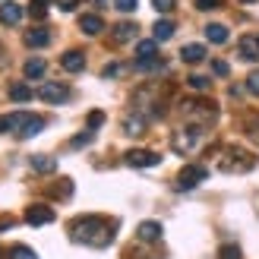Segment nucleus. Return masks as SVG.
I'll list each match as a JSON object with an SVG mask.
<instances>
[{
    "instance_id": "nucleus-39",
    "label": "nucleus",
    "mask_w": 259,
    "mask_h": 259,
    "mask_svg": "<svg viewBox=\"0 0 259 259\" xmlns=\"http://www.w3.org/2000/svg\"><path fill=\"white\" fill-rule=\"evenodd\" d=\"M57 7H60L63 13H73L76 7H79V0H57Z\"/></svg>"
},
{
    "instance_id": "nucleus-32",
    "label": "nucleus",
    "mask_w": 259,
    "mask_h": 259,
    "mask_svg": "<svg viewBox=\"0 0 259 259\" xmlns=\"http://www.w3.org/2000/svg\"><path fill=\"white\" fill-rule=\"evenodd\" d=\"M114 7H117L120 13H133L139 7V0H114Z\"/></svg>"
},
{
    "instance_id": "nucleus-2",
    "label": "nucleus",
    "mask_w": 259,
    "mask_h": 259,
    "mask_svg": "<svg viewBox=\"0 0 259 259\" xmlns=\"http://www.w3.org/2000/svg\"><path fill=\"white\" fill-rule=\"evenodd\" d=\"M218 167L228 174H243V171H253L256 167V155L240 149V146H228L218 152Z\"/></svg>"
},
{
    "instance_id": "nucleus-1",
    "label": "nucleus",
    "mask_w": 259,
    "mask_h": 259,
    "mask_svg": "<svg viewBox=\"0 0 259 259\" xmlns=\"http://www.w3.org/2000/svg\"><path fill=\"white\" fill-rule=\"evenodd\" d=\"M70 237L76 243H89V247H108L114 240V222L101 215H82L70 225Z\"/></svg>"
},
{
    "instance_id": "nucleus-33",
    "label": "nucleus",
    "mask_w": 259,
    "mask_h": 259,
    "mask_svg": "<svg viewBox=\"0 0 259 259\" xmlns=\"http://www.w3.org/2000/svg\"><path fill=\"white\" fill-rule=\"evenodd\" d=\"M247 89H250V92L259 98V70H253V73L247 76Z\"/></svg>"
},
{
    "instance_id": "nucleus-14",
    "label": "nucleus",
    "mask_w": 259,
    "mask_h": 259,
    "mask_svg": "<svg viewBox=\"0 0 259 259\" xmlns=\"http://www.w3.org/2000/svg\"><path fill=\"white\" fill-rule=\"evenodd\" d=\"M136 237L146 240V243H155V240L161 237V225H158V222H142V225L136 228Z\"/></svg>"
},
{
    "instance_id": "nucleus-15",
    "label": "nucleus",
    "mask_w": 259,
    "mask_h": 259,
    "mask_svg": "<svg viewBox=\"0 0 259 259\" xmlns=\"http://www.w3.org/2000/svg\"><path fill=\"white\" fill-rule=\"evenodd\" d=\"M29 164H32L35 174H54V171H57V161L51 158V155H32Z\"/></svg>"
},
{
    "instance_id": "nucleus-40",
    "label": "nucleus",
    "mask_w": 259,
    "mask_h": 259,
    "mask_svg": "<svg viewBox=\"0 0 259 259\" xmlns=\"http://www.w3.org/2000/svg\"><path fill=\"white\" fill-rule=\"evenodd\" d=\"M32 4H41V7H48V4H51V0H32Z\"/></svg>"
},
{
    "instance_id": "nucleus-8",
    "label": "nucleus",
    "mask_w": 259,
    "mask_h": 259,
    "mask_svg": "<svg viewBox=\"0 0 259 259\" xmlns=\"http://www.w3.org/2000/svg\"><path fill=\"white\" fill-rule=\"evenodd\" d=\"M25 222H29L32 228L51 225V222H54V209H51V205H45V202H35V205H29V209H25Z\"/></svg>"
},
{
    "instance_id": "nucleus-28",
    "label": "nucleus",
    "mask_w": 259,
    "mask_h": 259,
    "mask_svg": "<svg viewBox=\"0 0 259 259\" xmlns=\"http://www.w3.org/2000/svg\"><path fill=\"white\" fill-rule=\"evenodd\" d=\"M187 85L193 89V92H209V79H205V76H190V79H187Z\"/></svg>"
},
{
    "instance_id": "nucleus-12",
    "label": "nucleus",
    "mask_w": 259,
    "mask_h": 259,
    "mask_svg": "<svg viewBox=\"0 0 259 259\" xmlns=\"http://www.w3.org/2000/svg\"><path fill=\"white\" fill-rule=\"evenodd\" d=\"M22 19V7L13 4V0H7V4H0V22L4 25H16Z\"/></svg>"
},
{
    "instance_id": "nucleus-35",
    "label": "nucleus",
    "mask_w": 259,
    "mask_h": 259,
    "mask_svg": "<svg viewBox=\"0 0 259 259\" xmlns=\"http://www.w3.org/2000/svg\"><path fill=\"white\" fill-rule=\"evenodd\" d=\"M101 123H105V114H101V111H92V114H89V130H98Z\"/></svg>"
},
{
    "instance_id": "nucleus-18",
    "label": "nucleus",
    "mask_w": 259,
    "mask_h": 259,
    "mask_svg": "<svg viewBox=\"0 0 259 259\" xmlns=\"http://www.w3.org/2000/svg\"><path fill=\"white\" fill-rule=\"evenodd\" d=\"M48 41H51L48 29H29V32H25V45H29V48H45Z\"/></svg>"
},
{
    "instance_id": "nucleus-22",
    "label": "nucleus",
    "mask_w": 259,
    "mask_h": 259,
    "mask_svg": "<svg viewBox=\"0 0 259 259\" xmlns=\"http://www.w3.org/2000/svg\"><path fill=\"white\" fill-rule=\"evenodd\" d=\"M243 133H247L256 146H259V111H253V114H247V117H243Z\"/></svg>"
},
{
    "instance_id": "nucleus-5",
    "label": "nucleus",
    "mask_w": 259,
    "mask_h": 259,
    "mask_svg": "<svg viewBox=\"0 0 259 259\" xmlns=\"http://www.w3.org/2000/svg\"><path fill=\"white\" fill-rule=\"evenodd\" d=\"M205 177H209V167H202V164H187L184 171L177 174V190H193V187H199Z\"/></svg>"
},
{
    "instance_id": "nucleus-36",
    "label": "nucleus",
    "mask_w": 259,
    "mask_h": 259,
    "mask_svg": "<svg viewBox=\"0 0 259 259\" xmlns=\"http://www.w3.org/2000/svg\"><path fill=\"white\" fill-rule=\"evenodd\" d=\"M212 73H215V76H228V73H231V67H228L225 60H212Z\"/></svg>"
},
{
    "instance_id": "nucleus-6",
    "label": "nucleus",
    "mask_w": 259,
    "mask_h": 259,
    "mask_svg": "<svg viewBox=\"0 0 259 259\" xmlns=\"http://www.w3.org/2000/svg\"><path fill=\"white\" fill-rule=\"evenodd\" d=\"M35 95L41 101H48V105H60V101L70 98V89H67V82H41V89Z\"/></svg>"
},
{
    "instance_id": "nucleus-38",
    "label": "nucleus",
    "mask_w": 259,
    "mask_h": 259,
    "mask_svg": "<svg viewBox=\"0 0 259 259\" xmlns=\"http://www.w3.org/2000/svg\"><path fill=\"white\" fill-rule=\"evenodd\" d=\"M222 0H196V10H202V13H209V10H215Z\"/></svg>"
},
{
    "instance_id": "nucleus-37",
    "label": "nucleus",
    "mask_w": 259,
    "mask_h": 259,
    "mask_svg": "<svg viewBox=\"0 0 259 259\" xmlns=\"http://www.w3.org/2000/svg\"><path fill=\"white\" fill-rule=\"evenodd\" d=\"M29 13H32V19H45V16H48V7H41V4H32V7H29Z\"/></svg>"
},
{
    "instance_id": "nucleus-7",
    "label": "nucleus",
    "mask_w": 259,
    "mask_h": 259,
    "mask_svg": "<svg viewBox=\"0 0 259 259\" xmlns=\"http://www.w3.org/2000/svg\"><path fill=\"white\" fill-rule=\"evenodd\" d=\"M123 161H126L130 167H155V164L161 161V155L152 152V149H130V152L123 155Z\"/></svg>"
},
{
    "instance_id": "nucleus-31",
    "label": "nucleus",
    "mask_w": 259,
    "mask_h": 259,
    "mask_svg": "<svg viewBox=\"0 0 259 259\" xmlns=\"http://www.w3.org/2000/svg\"><path fill=\"white\" fill-rule=\"evenodd\" d=\"M92 139H95V133H92V130H85V133H79V136L70 142V146H73V149H82V146H89Z\"/></svg>"
},
{
    "instance_id": "nucleus-41",
    "label": "nucleus",
    "mask_w": 259,
    "mask_h": 259,
    "mask_svg": "<svg viewBox=\"0 0 259 259\" xmlns=\"http://www.w3.org/2000/svg\"><path fill=\"white\" fill-rule=\"evenodd\" d=\"M243 4H256V0H243Z\"/></svg>"
},
{
    "instance_id": "nucleus-19",
    "label": "nucleus",
    "mask_w": 259,
    "mask_h": 259,
    "mask_svg": "<svg viewBox=\"0 0 259 259\" xmlns=\"http://www.w3.org/2000/svg\"><path fill=\"white\" fill-rule=\"evenodd\" d=\"M180 60L199 63V60H205V48L202 45H184V48H180Z\"/></svg>"
},
{
    "instance_id": "nucleus-30",
    "label": "nucleus",
    "mask_w": 259,
    "mask_h": 259,
    "mask_svg": "<svg viewBox=\"0 0 259 259\" xmlns=\"http://www.w3.org/2000/svg\"><path fill=\"white\" fill-rule=\"evenodd\" d=\"M123 73H126L123 63H108V67L101 70V76H105V79H111V76H123Z\"/></svg>"
},
{
    "instance_id": "nucleus-16",
    "label": "nucleus",
    "mask_w": 259,
    "mask_h": 259,
    "mask_svg": "<svg viewBox=\"0 0 259 259\" xmlns=\"http://www.w3.org/2000/svg\"><path fill=\"white\" fill-rule=\"evenodd\" d=\"M158 60V48H155V41H139L136 45V63H152Z\"/></svg>"
},
{
    "instance_id": "nucleus-25",
    "label": "nucleus",
    "mask_w": 259,
    "mask_h": 259,
    "mask_svg": "<svg viewBox=\"0 0 259 259\" xmlns=\"http://www.w3.org/2000/svg\"><path fill=\"white\" fill-rule=\"evenodd\" d=\"M35 92H32V89L29 85H25V82H16V85H10V98L13 101H29Z\"/></svg>"
},
{
    "instance_id": "nucleus-10",
    "label": "nucleus",
    "mask_w": 259,
    "mask_h": 259,
    "mask_svg": "<svg viewBox=\"0 0 259 259\" xmlns=\"http://www.w3.org/2000/svg\"><path fill=\"white\" fill-rule=\"evenodd\" d=\"M60 67L67 73H82L85 70V54L82 51H67V54L60 57Z\"/></svg>"
},
{
    "instance_id": "nucleus-24",
    "label": "nucleus",
    "mask_w": 259,
    "mask_h": 259,
    "mask_svg": "<svg viewBox=\"0 0 259 259\" xmlns=\"http://www.w3.org/2000/svg\"><path fill=\"white\" fill-rule=\"evenodd\" d=\"M152 32H155V41H167V38L174 35V22H171V19H158Z\"/></svg>"
},
{
    "instance_id": "nucleus-9",
    "label": "nucleus",
    "mask_w": 259,
    "mask_h": 259,
    "mask_svg": "<svg viewBox=\"0 0 259 259\" xmlns=\"http://www.w3.org/2000/svg\"><path fill=\"white\" fill-rule=\"evenodd\" d=\"M190 111V117H196V120H215V105L212 101H190V105H184Z\"/></svg>"
},
{
    "instance_id": "nucleus-3",
    "label": "nucleus",
    "mask_w": 259,
    "mask_h": 259,
    "mask_svg": "<svg viewBox=\"0 0 259 259\" xmlns=\"http://www.w3.org/2000/svg\"><path fill=\"white\" fill-rule=\"evenodd\" d=\"M199 142H202V130L199 126H187V130H177L171 136V149L177 155H190V152L199 149Z\"/></svg>"
},
{
    "instance_id": "nucleus-17",
    "label": "nucleus",
    "mask_w": 259,
    "mask_h": 259,
    "mask_svg": "<svg viewBox=\"0 0 259 259\" xmlns=\"http://www.w3.org/2000/svg\"><path fill=\"white\" fill-rule=\"evenodd\" d=\"M123 133L126 136H142L146 133V117H142V114H130L123 120Z\"/></svg>"
},
{
    "instance_id": "nucleus-26",
    "label": "nucleus",
    "mask_w": 259,
    "mask_h": 259,
    "mask_svg": "<svg viewBox=\"0 0 259 259\" xmlns=\"http://www.w3.org/2000/svg\"><path fill=\"white\" fill-rule=\"evenodd\" d=\"M136 32H139V29H136L133 22H120L117 29H114V38H117V41H130V38H133Z\"/></svg>"
},
{
    "instance_id": "nucleus-23",
    "label": "nucleus",
    "mask_w": 259,
    "mask_h": 259,
    "mask_svg": "<svg viewBox=\"0 0 259 259\" xmlns=\"http://www.w3.org/2000/svg\"><path fill=\"white\" fill-rule=\"evenodd\" d=\"M205 38H209L212 45H225L228 41V29L218 25V22H212V25H205Z\"/></svg>"
},
{
    "instance_id": "nucleus-27",
    "label": "nucleus",
    "mask_w": 259,
    "mask_h": 259,
    "mask_svg": "<svg viewBox=\"0 0 259 259\" xmlns=\"http://www.w3.org/2000/svg\"><path fill=\"white\" fill-rule=\"evenodd\" d=\"M218 259H243V250L237 243H225V247L218 250Z\"/></svg>"
},
{
    "instance_id": "nucleus-34",
    "label": "nucleus",
    "mask_w": 259,
    "mask_h": 259,
    "mask_svg": "<svg viewBox=\"0 0 259 259\" xmlns=\"http://www.w3.org/2000/svg\"><path fill=\"white\" fill-rule=\"evenodd\" d=\"M174 4H177V0H152V7L158 10V13H171V10H174Z\"/></svg>"
},
{
    "instance_id": "nucleus-29",
    "label": "nucleus",
    "mask_w": 259,
    "mask_h": 259,
    "mask_svg": "<svg viewBox=\"0 0 259 259\" xmlns=\"http://www.w3.org/2000/svg\"><path fill=\"white\" fill-rule=\"evenodd\" d=\"M10 259H38V256H35V250H29V247H13V250H10Z\"/></svg>"
},
{
    "instance_id": "nucleus-20",
    "label": "nucleus",
    "mask_w": 259,
    "mask_h": 259,
    "mask_svg": "<svg viewBox=\"0 0 259 259\" xmlns=\"http://www.w3.org/2000/svg\"><path fill=\"white\" fill-rule=\"evenodd\" d=\"M25 76H29V79H41L45 76V70H48V63L41 60V57H32V60H25Z\"/></svg>"
},
{
    "instance_id": "nucleus-13",
    "label": "nucleus",
    "mask_w": 259,
    "mask_h": 259,
    "mask_svg": "<svg viewBox=\"0 0 259 259\" xmlns=\"http://www.w3.org/2000/svg\"><path fill=\"white\" fill-rule=\"evenodd\" d=\"M79 29L85 35H101L105 32V19L101 16H92V13H85V16H79Z\"/></svg>"
},
{
    "instance_id": "nucleus-11",
    "label": "nucleus",
    "mask_w": 259,
    "mask_h": 259,
    "mask_svg": "<svg viewBox=\"0 0 259 259\" xmlns=\"http://www.w3.org/2000/svg\"><path fill=\"white\" fill-rule=\"evenodd\" d=\"M237 51H240V57H243V60L256 63V60H259V38L243 35V38H240V45H237Z\"/></svg>"
},
{
    "instance_id": "nucleus-4",
    "label": "nucleus",
    "mask_w": 259,
    "mask_h": 259,
    "mask_svg": "<svg viewBox=\"0 0 259 259\" xmlns=\"http://www.w3.org/2000/svg\"><path fill=\"white\" fill-rule=\"evenodd\" d=\"M41 126H45V120L35 117V114H10V130L19 139H32L35 133H41Z\"/></svg>"
},
{
    "instance_id": "nucleus-21",
    "label": "nucleus",
    "mask_w": 259,
    "mask_h": 259,
    "mask_svg": "<svg viewBox=\"0 0 259 259\" xmlns=\"http://www.w3.org/2000/svg\"><path fill=\"white\" fill-rule=\"evenodd\" d=\"M48 196H54V199H70V196H73V180H70V177L57 180V187H51Z\"/></svg>"
}]
</instances>
